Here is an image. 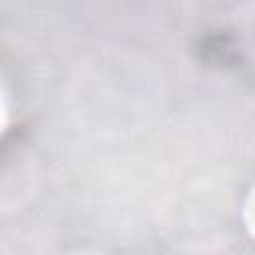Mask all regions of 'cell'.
I'll use <instances>...</instances> for the list:
<instances>
[{
	"label": "cell",
	"instance_id": "obj_1",
	"mask_svg": "<svg viewBox=\"0 0 255 255\" xmlns=\"http://www.w3.org/2000/svg\"><path fill=\"white\" fill-rule=\"evenodd\" d=\"M245 221H247V227H249L251 235L255 237V187L251 189V193L247 197V203H245Z\"/></svg>",
	"mask_w": 255,
	"mask_h": 255
},
{
	"label": "cell",
	"instance_id": "obj_2",
	"mask_svg": "<svg viewBox=\"0 0 255 255\" xmlns=\"http://www.w3.org/2000/svg\"><path fill=\"white\" fill-rule=\"evenodd\" d=\"M82 255H84V253H82ZM90 255H100V253H90Z\"/></svg>",
	"mask_w": 255,
	"mask_h": 255
}]
</instances>
